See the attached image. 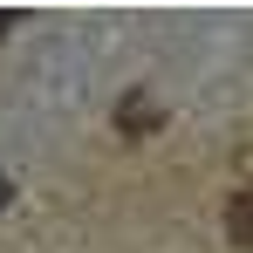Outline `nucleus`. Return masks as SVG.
<instances>
[{
	"instance_id": "nucleus-1",
	"label": "nucleus",
	"mask_w": 253,
	"mask_h": 253,
	"mask_svg": "<svg viewBox=\"0 0 253 253\" xmlns=\"http://www.w3.org/2000/svg\"><path fill=\"white\" fill-rule=\"evenodd\" d=\"M226 233H233L240 247H253V199H233V206H226Z\"/></svg>"
}]
</instances>
